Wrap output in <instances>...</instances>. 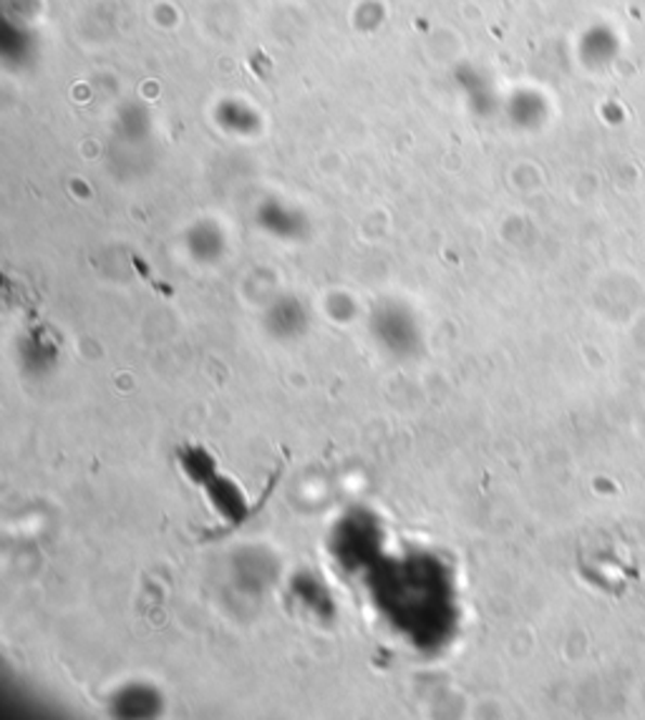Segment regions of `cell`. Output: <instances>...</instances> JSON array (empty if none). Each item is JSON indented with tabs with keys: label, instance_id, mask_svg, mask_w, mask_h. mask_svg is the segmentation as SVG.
Instances as JSON below:
<instances>
[{
	"label": "cell",
	"instance_id": "7a4b0ae2",
	"mask_svg": "<svg viewBox=\"0 0 645 720\" xmlns=\"http://www.w3.org/2000/svg\"><path fill=\"white\" fill-rule=\"evenodd\" d=\"M157 708V695L152 691H144V687H137V691H124L119 698V713H129V716H142L146 710Z\"/></svg>",
	"mask_w": 645,
	"mask_h": 720
},
{
	"label": "cell",
	"instance_id": "6da1fadb",
	"mask_svg": "<svg viewBox=\"0 0 645 720\" xmlns=\"http://www.w3.org/2000/svg\"><path fill=\"white\" fill-rule=\"evenodd\" d=\"M373 333H376L380 346H384L388 353L396 358L414 356L418 346H422L416 325L411 323L409 318H401V316L380 318L378 323L373 325Z\"/></svg>",
	"mask_w": 645,
	"mask_h": 720
}]
</instances>
